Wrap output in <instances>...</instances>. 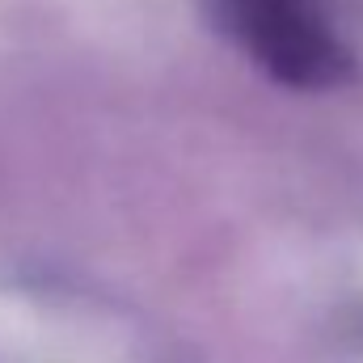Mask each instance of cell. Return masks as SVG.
I'll use <instances>...</instances> for the list:
<instances>
[{
  "label": "cell",
  "mask_w": 363,
  "mask_h": 363,
  "mask_svg": "<svg viewBox=\"0 0 363 363\" xmlns=\"http://www.w3.org/2000/svg\"><path fill=\"white\" fill-rule=\"evenodd\" d=\"M228 34L274 81L325 89L347 77V47L325 26L317 0H220Z\"/></svg>",
  "instance_id": "obj_1"
}]
</instances>
